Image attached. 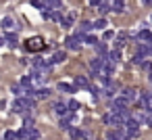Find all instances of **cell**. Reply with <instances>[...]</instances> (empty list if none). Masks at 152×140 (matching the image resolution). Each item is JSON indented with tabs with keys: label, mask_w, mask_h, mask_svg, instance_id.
<instances>
[{
	"label": "cell",
	"mask_w": 152,
	"mask_h": 140,
	"mask_svg": "<svg viewBox=\"0 0 152 140\" xmlns=\"http://www.w3.org/2000/svg\"><path fill=\"white\" fill-rule=\"evenodd\" d=\"M127 107H129V102L123 98V96H115V100L110 102V111L113 113H121V111H127Z\"/></svg>",
	"instance_id": "cell-5"
},
{
	"label": "cell",
	"mask_w": 152,
	"mask_h": 140,
	"mask_svg": "<svg viewBox=\"0 0 152 140\" xmlns=\"http://www.w3.org/2000/svg\"><path fill=\"white\" fill-rule=\"evenodd\" d=\"M25 48H27L29 52H40V50L44 48V38H42V36H34V38H29V40L25 42Z\"/></svg>",
	"instance_id": "cell-2"
},
{
	"label": "cell",
	"mask_w": 152,
	"mask_h": 140,
	"mask_svg": "<svg viewBox=\"0 0 152 140\" xmlns=\"http://www.w3.org/2000/svg\"><path fill=\"white\" fill-rule=\"evenodd\" d=\"M4 40H7V42H9V46H13V48L19 44V42H17V34H13V32H9V34L4 36Z\"/></svg>",
	"instance_id": "cell-19"
},
{
	"label": "cell",
	"mask_w": 152,
	"mask_h": 140,
	"mask_svg": "<svg viewBox=\"0 0 152 140\" xmlns=\"http://www.w3.org/2000/svg\"><path fill=\"white\" fill-rule=\"evenodd\" d=\"M150 19H152V17H150Z\"/></svg>",
	"instance_id": "cell-40"
},
{
	"label": "cell",
	"mask_w": 152,
	"mask_h": 140,
	"mask_svg": "<svg viewBox=\"0 0 152 140\" xmlns=\"http://www.w3.org/2000/svg\"><path fill=\"white\" fill-rule=\"evenodd\" d=\"M121 96H123V98H125L127 102H133V100H137V92H135L133 88H125Z\"/></svg>",
	"instance_id": "cell-11"
},
{
	"label": "cell",
	"mask_w": 152,
	"mask_h": 140,
	"mask_svg": "<svg viewBox=\"0 0 152 140\" xmlns=\"http://www.w3.org/2000/svg\"><path fill=\"white\" fill-rule=\"evenodd\" d=\"M125 134H127V138H135V136L140 134V123H137L133 117L127 121V125H125Z\"/></svg>",
	"instance_id": "cell-6"
},
{
	"label": "cell",
	"mask_w": 152,
	"mask_h": 140,
	"mask_svg": "<svg viewBox=\"0 0 152 140\" xmlns=\"http://www.w3.org/2000/svg\"><path fill=\"white\" fill-rule=\"evenodd\" d=\"M75 86H79V88H88V86H90V82H88V77L77 75V77H75Z\"/></svg>",
	"instance_id": "cell-22"
},
{
	"label": "cell",
	"mask_w": 152,
	"mask_h": 140,
	"mask_svg": "<svg viewBox=\"0 0 152 140\" xmlns=\"http://www.w3.org/2000/svg\"><path fill=\"white\" fill-rule=\"evenodd\" d=\"M113 38H115L113 32H104V40H113Z\"/></svg>",
	"instance_id": "cell-35"
},
{
	"label": "cell",
	"mask_w": 152,
	"mask_h": 140,
	"mask_svg": "<svg viewBox=\"0 0 152 140\" xmlns=\"http://www.w3.org/2000/svg\"><path fill=\"white\" fill-rule=\"evenodd\" d=\"M0 27H2V29L9 34V32H13L17 25H15V19H13V17H2V21H0Z\"/></svg>",
	"instance_id": "cell-9"
},
{
	"label": "cell",
	"mask_w": 152,
	"mask_h": 140,
	"mask_svg": "<svg viewBox=\"0 0 152 140\" xmlns=\"http://www.w3.org/2000/svg\"><path fill=\"white\" fill-rule=\"evenodd\" d=\"M150 82H152V73H150Z\"/></svg>",
	"instance_id": "cell-38"
},
{
	"label": "cell",
	"mask_w": 152,
	"mask_h": 140,
	"mask_svg": "<svg viewBox=\"0 0 152 140\" xmlns=\"http://www.w3.org/2000/svg\"><path fill=\"white\" fill-rule=\"evenodd\" d=\"M148 125L152 127V115H148Z\"/></svg>",
	"instance_id": "cell-36"
},
{
	"label": "cell",
	"mask_w": 152,
	"mask_h": 140,
	"mask_svg": "<svg viewBox=\"0 0 152 140\" xmlns=\"http://www.w3.org/2000/svg\"><path fill=\"white\" fill-rule=\"evenodd\" d=\"M83 42L90 44V46H98V40H96L94 36H83Z\"/></svg>",
	"instance_id": "cell-26"
},
{
	"label": "cell",
	"mask_w": 152,
	"mask_h": 140,
	"mask_svg": "<svg viewBox=\"0 0 152 140\" xmlns=\"http://www.w3.org/2000/svg\"><path fill=\"white\" fill-rule=\"evenodd\" d=\"M69 136H71V140H79V138H83V132L79 127H71L69 130Z\"/></svg>",
	"instance_id": "cell-20"
},
{
	"label": "cell",
	"mask_w": 152,
	"mask_h": 140,
	"mask_svg": "<svg viewBox=\"0 0 152 140\" xmlns=\"http://www.w3.org/2000/svg\"><path fill=\"white\" fill-rule=\"evenodd\" d=\"M123 9H125V4L121 2V0H115V2H110V11H113V13H123Z\"/></svg>",
	"instance_id": "cell-17"
},
{
	"label": "cell",
	"mask_w": 152,
	"mask_h": 140,
	"mask_svg": "<svg viewBox=\"0 0 152 140\" xmlns=\"http://www.w3.org/2000/svg\"><path fill=\"white\" fill-rule=\"evenodd\" d=\"M94 27H96V29H104V27H106V19H98V21H94Z\"/></svg>",
	"instance_id": "cell-27"
},
{
	"label": "cell",
	"mask_w": 152,
	"mask_h": 140,
	"mask_svg": "<svg viewBox=\"0 0 152 140\" xmlns=\"http://www.w3.org/2000/svg\"><path fill=\"white\" fill-rule=\"evenodd\" d=\"M46 7H48V9H61L63 2H58V0H52V2H46Z\"/></svg>",
	"instance_id": "cell-28"
},
{
	"label": "cell",
	"mask_w": 152,
	"mask_h": 140,
	"mask_svg": "<svg viewBox=\"0 0 152 140\" xmlns=\"http://www.w3.org/2000/svg\"><path fill=\"white\" fill-rule=\"evenodd\" d=\"M94 29L92 21H81V25L77 27V36H90V32Z\"/></svg>",
	"instance_id": "cell-7"
},
{
	"label": "cell",
	"mask_w": 152,
	"mask_h": 140,
	"mask_svg": "<svg viewBox=\"0 0 152 140\" xmlns=\"http://www.w3.org/2000/svg\"><path fill=\"white\" fill-rule=\"evenodd\" d=\"M29 138H34V140H38V138H40V132H38L36 127H34V130H29Z\"/></svg>",
	"instance_id": "cell-31"
},
{
	"label": "cell",
	"mask_w": 152,
	"mask_h": 140,
	"mask_svg": "<svg viewBox=\"0 0 152 140\" xmlns=\"http://www.w3.org/2000/svg\"><path fill=\"white\" fill-rule=\"evenodd\" d=\"M31 80H34V84L42 86V84H44V80H46V75H44V73H31Z\"/></svg>",
	"instance_id": "cell-24"
},
{
	"label": "cell",
	"mask_w": 152,
	"mask_h": 140,
	"mask_svg": "<svg viewBox=\"0 0 152 140\" xmlns=\"http://www.w3.org/2000/svg\"><path fill=\"white\" fill-rule=\"evenodd\" d=\"M75 19H77V13H75V11H69V13L63 17L61 23H63V27H71V25L75 23Z\"/></svg>",
	"instance_id": "cell-10"
},
{
	"label": "cell",
	"mask_w": 152,
	"mask_h": 140,
	"mask_svg": "<svg viewBox=\"0 0 152 140\" xmlns=\"http://www.w3.org/2000/svg\"><path fill=\"white\" fill-rule=\"evenodd\" d=\"M34 105H36V100H34L31 96H27V98L23 96V98H17V100L13 102V111H15V113H25V111H29Z\"/></svg>",
	"instance_id": "cell-1"
},
{
	"label": "cell",
	"mask_w": 152,
	"mask_h": 140,
	"mask_svg": "<svg viewBox=\"0 0 152 140\" xmlns=\"http://www.w3.org/2000/svg\"><path fill=\"white\" fill-rule=\"evenodd\" d=\"M69 109H71V111L79 109V102H77V100H69Z\"/></svg>",
	"instance_id": "cell-32"
},
{
	"label": "cell",
	"mask_w": 152,
	"mask_h": 140,
	"mask_svg": "<svg viewBox=\"0 0 152 140\" xmlns=\"http://www.w3.org/2000/svg\"><path fill=\"white\" fill-rule=\"evenodd\" d=\"M4 138H7V140H13V138H15V132H13V130H7V132H4Z\"/></svg>",
	"instance_id": "cell-33"
},
{
	"label": "cell",
	"mask_w": 152,
	"mask_h": 140,
	"mask_svg": "<svg viewBox=\"0 0 152 140\" xmlns=\"http://www.w3.org/2000/svg\"><path fill=\"white\" fill-rule=\"evenodd\" d=\"M11 92H13L17 98H23V88H21L19 84H17V86H13V88H11Z\"/></svg>",
	"instance_id": "cell-25"
},
{
	"label": "cell",
	"mask_w": 152,
	"mask_h": 140,
	"mask_svg": "<svg viewBox=\"0 0 152 140\" xmlns=\"http://www.w3.org/2000/svg\"><path fill=\"white\" fill-rule=\"evenodd\" d=\"M125 42H127V32H121V34L117 36V42H115V46H117V50H121V48L125 46Z\"/></svg>",
	"instance_id": "cell-14"
},
{
	"label": "cell",
	"mask_w": 152,
	"mask_h": 140,
	"mask_svg": "<svg viewBox=\"0 0 152 140\" xmlns=\"http://www.w3.org/2000/svg\"><path fill=\"white\" fill-rule=\"evenodd\" d=\"M106 63H108V61H104V59L96 57V59H92V61H90V69H92L96 75H100V73H104V69H106Z\"/></svg>",
	"instance_id": "cell-4"
},
{
	"label": "cell",
	"mask_w": 152,
	"mask_h": 140,
	"mask_svg": "<svg viewBox=\"0 0 152 140\" xmlns=\"http://www.w3.org/2000/svg\"><path fill=\"white\" fill-rule=\"evenodd\" d=\"M44 17H46V19H52V21H56V19L63 21V17H61L58 11H44Z\"/></svg>",
	"instance_id": "cell-18"
},
{
	"label": "cell",
	"mask_w": 152,
	"mask_h": 140,
	"mask_svg": "<svg viewBox=\"0 0 152 140\" xmlns=\"http://www.w3.org/2000/svg\"><path fill=\"white\" fill-rule=\"evenodd\" d=\"M146 61H148V59H146V57H144L142 52H137V55H133V59H131V63H133V65H144Z\"/></svg>",
	"instance_id": "cell-21"
},
{
	"label": "cell",
	"mask_w": 152,
	"mask_h": 140,
	"mask_svg": "<svg viewBox=\"0 0 152 140\" xmlns=\"http://www.w3.org/2000/svg\"><path fill=\"white\" fill-rule=\"evenodd\" d=\"M119 61H121V50H117V48H115V50H110V52H108V65H113V67H115Z\"/></svg>",
	"instance_id": "cell-12"
},
{
	"label": "cell",
	"mask_w": 152,
	"mask_h": 140,
	"mask_svg": "<svg viewBox=\"0 0 152 140\" xmlns=\"http://www.w3.org/2000/svg\"><path fill=\"white\" fill-rule=\"evenodd\" d=\"M96 48H98V57H100V59H104V55H106V46H104V44H98Z\"/></svg>",
	"instance_id": "cell-29"
},
{
	"label": "cell",
	"mask_w": 152,
	"mask_h": 140,
	"mask_svg": "<svg viewBox=\"0 0 152 140\" xmlns=\"http://www.w3.org/2000/svg\"><path fill=\"white\" fill-rule=\"evenodd\" d=\"M2 44H4V38H0V46H2Z\"/></svg>",
	"instance_id": "cell-37"
},
{
	"label": "cell",
	"mask_w": 152,
	"mask_h": 140,
	"mask_svg": "<svg viewBox=\"0 0 152 140\" xmlns=\"http://www.w3.org/2000/svg\"><path fill=\"white\" fill-rule=\"evenodd\" d=\"M48 94H50V88H38V90H34V98H48Z\"/></svg>",
	"instance_id": "cell-16"
},
{
	"label": "cell",
	"mask_w": 152,
	"mask_h": 140,
	"mask_svg": "<svg viewBox=\"0 0 152 140\" xmlns=\"http://www.w3.org/2000/svg\"><path fill=\"white\" fill-rule=\"evenodd\" d=\"M54 113L61 115V117L65 119V115H69L71 111H69V105H65L63 100H58V102H54Z\"/></svg>",
	"instance_id": "cell-8"
},
{
	"label": "cell",
	"mask_w": 152,
	"mask_h": 140,
	"mask_svg": "<svg viewBox=\"0 0 152 140\" xmlns=\"http://www.w3.org/2000/svg\"><path fill=\"white\" fill-rule=\"evenodd\" d=\"M104 94H106V96H113V94H115V86H113V84H110V86H106Z\"/></svg>",
	"instance_id": "cell-30"
},
{
	"label": "cell",
	"mask_w": 152,
	"mask_h": 140,
	"mask_svg": "<svg viewBox=\"0 0 152 140\" xmlns=\"http://www.w3.org/2000/svg\"><path fill=\"white\" fill-rule=\"evenodd\" d=\"M27 140H34V138H27Z\"/></svg>",
	"instance_id": "cell-39"
},
{
	"label": "cell",
	"mask_w": 152,
	"mask_h": 140,
	"mask_svg": "<svg viewBox=\"0 0 152 140\" xmlns=\"http://www.w3.org/2000/svg\"><path fill=\"white\" fill-rule=\"evenodd\" d=\"M83 44V36H69L65 40V48L67 50H79Z\"/></svg>",
	"instance_id": "cell-3"
},
{
	"label": "cell",
	"mask_w": 152,
	"mask_h": 140,
	"mask_svg": "<svg viewBox=\"0 0 152 140\" xmlns=\"http://www.w3.org/2000/svg\"><path fill=\"white\" fill-rule=\"evenodd\" d=\"M137 40H142V44H152V34L148 29H142L137 34Z\"/></svg>",
	"instance_id": "cell-13"
},
{
	"label": "cell",
	"mask_w": 152,
	"mask_h": 140,
	"mask_svg": "<svg viewBox=\"0 0 152 140\" xmlns=\"http://www.w3.org/2000/svg\"><path fill=\"white\" fill-rule=\"evenodd\" d=\"M142 67H144L146 71H150V73H152V61H146V63H144Z\"/></svg>",
	"instance_id": "cell-34"
},
{
	"label": "cell",
	"mask_w": 152,
	"mask_h": 140,
	"mask_svg": "<svg viewBox=\"0 0 152 140\" xmlns=\"http://www.w3.org/2000/svg\"><path fill=\"white\" fill-rule=\"evenodd\" d=\"M58 90H61V92H67V94H73V92H75V88H73L71 84H65V82L58 84Z\"/></svg>",
	"instance_id": "cell-23"
},
{
	"label": "cell",
	"mask_w": 152,
	"mask_h": 140,
	"mask_svg": "<svg viewBox=\"0 0 152 140\" xmlns=\"http://www.w3.org/2000/svg\"><path fill=\"white\" fill-rule=\"evenodd\" d=\"M67 61V52L65 50H56L54 57H52V63H65Z\"/></svg>",
	"instance_id": "cell-15"
}]
</instances>
